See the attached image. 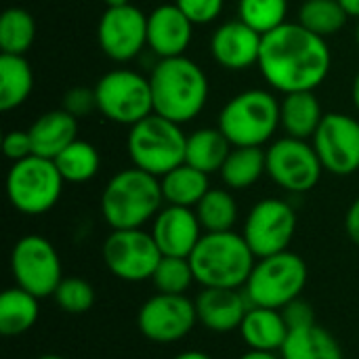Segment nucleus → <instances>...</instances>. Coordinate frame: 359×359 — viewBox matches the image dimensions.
Masks as SVG:
<instances>
[{
  "instance_id": "f257e3e1",
  "label": "nucleus",
  "mask_w": 359,
  "mask_h": 359,
  "mask_svg": "<svg viewBox=\"0 0 359 359\" xmlns=\"http://www.w3.org/2000/svg\"><path fill=\"white\" fill-rule=\"evenodd\" d=\"M332 55L326 38L309 32L299 21H286L263 34L257 67L265 82L288 95L316 90L328 78Z\"/></svg>"
},
{
  "instance_id": "f03ea898",
  "label": "nucleus",
  "mask_w": 359,
  "mask_h": 359,
  "mask_svg": "<svg viewBox=\"0 0 359 359\" xmlns=\"http://www.w3.org/2000/svg\"><path fill=\"white\" fill-rule=\"evenodd\" d=\"M154 114L177 124L196 120L208 101V78L204 69L189 57L160 59L149 74Z\"/></svg>"
},
{
  "instance_id": "7ed1b4c3",
  "label": "nucleus",
  "mask_w": 359,
  "mask_h": 359,
  "mask_svg": "<svg viewBox=\"0 0 359 359\" xmlns=\"http://www.w3.org/2000/svg\"><path fill=\"white\" fill-rule=\"evenodd\" d=\"M160 179L133 166L116 172L103 187L101 215L111 229H143L162 210Z\"/></svg>"
},
{
  "instance_id": "20e7f679",
  "label": "nucleus",
  "mask_w": 359,
  "mask_h": 359,
  "mask_svg": "<svg viewBox=\"0 0 359 359\" xmlns=\"http://www.w3.org/2000/svg\"><path fill=\"white\" fill-rule=\"evenodd\" d=\"M196 282L202 288H244L257 263L242 233H204L189 255Z\"/></svg>"
},
{
  "instance_id": "39448f33",
  "label": "nucleus",
  "mask_w": 359,
  "mask_h": 359,
  "mask_svg": "<svg viewBox=\"0 0 359 359\" xmlns=\"http://www.w3.org/2000/svg\"><path fill=\"white\" fill-rule=\"evenodd\" d=\"M217 126L233 147H263L280 128V101L265 88L242 90L223 105Z\"/></svg>"
},
{
  "instance_id": "423d86ee",
  "label": "nucleus",
  "mask_w": 359,
  "mask_h": 359,
  "mask_svg": "<svg viewBox=\"0 0 359 359\" xmlns=\"http://www.w3.org/2000/svg\"><path fill=\"white\" fill-rule=\"evenodd\" d=\"M185 147L187 135L181 124L158 114L130 126L126 137V151L133 166L158 179L185 162Z\"/></svg>"
},
{
  "instance_id": "0eeeda50",
  "label": "nucleus",
  "mask_w": 359,
  "mask_h": 359,
  "mask_svg": "<svg viewBox=\"0 0 359 359\" xmlns=\"http://www.w3.org/2000/svg\"><path fill=\"white\" fill-rule=\"evenodd\" d=\"M307 263L292 250H284L265 259H257L252 273L244 286L250 305L284 309L288 303L301 299L307 286Z\"/></svg>"
},
{
  "instance_id": "6e6552de",
  "label": "nucleus",
  "mask_w": 359,
  "mask_h": 359,
  "mask_svg": "<svg viewBox=\"0 0 359 359\" xmlns=\"http://www.w3.org/2000/svg\"><path fill=\"white\" fill-rule=\"evenodd\" d=\"M63 183L55 160L34 154L25 160L13 162L6 175V196L17 212L38 217L55 208Z\"/></svg>"
},
{
  "instance_id": "1a4fd4ad",
  "label": "nucleus",
  "mask_w": 359,
  "mask_h": 359,
  "mask_svg": "<svg viewBox=\"0 0 359 359\" xmlns=\"http://www.w3.org/2000/svg\"><path fill=\"white\" fill-rule=\"evenodd\" d=\"M97 109L114 124L135 126L154 114V97L149 76L128 67L103 74L95 84Z\"/></svg>"
},
{
  "instance_id": "9d476101",
  "label": "nucleus",
  "mask_w": 359,
  "mask_h": 359,
  "mask_svg": "<svg viewBox=\"0 0 359 359\" xmlns=\"http://www.w3.org/2000/svg\"><path fill=\"white\" fill-rule=\"evenodd\" d=\"M11 273L15 286L27 290L36 299L53 297L61 284L63 267L50 240L29 233L17 240L11 252Z\"/></svg>"
},
{
  "instance_id": "9b49d317",
  "label": "nucleus",
  "mask_w": 359,
  "mask_h": 359,
  "mask_svg": "<svg viewBox=\"0 0 359 359\" xmlns=\"http://www.w3.org/2000/svg\"><path fill=\"white\" fill-rule=\"evenodd\" d=\"M101 255L109 273L122 282L151 280L164 257L151 231L145 229H111Z\"/></svg>"
},
{
  "instance_id": "f8f14e48",
  "label": "nucleus",
  "mask_w": 359,
  "mask_h": 359,
  "mask_svg": "<svg viewBox=\"0 0 359 359\" xmlns=\"http://www.w3.org/2000/svg\"><path fill=\"white\" fill-rule=\"evenodd\" d=\"M267 175L269 179L290 194L311 191L324 172V166L311 145V141L282 137L267 149Z\"/></svg>"
},
{
  "instance_id": "ddd939ff",
  "label": "nucleus",
  "mask_w": 359,
  "mask_h": 359,
  "mask_svg": "<svg viewBox=\"0 0 359 359\" xmlns=\"http://www.w3.org/2000/svg\"><path fill=\"white\" fill-rule=\"evenodd\" d=\"M297 231L294 208L280 198H265L257 202L244 221V240L257 259H265L288 250Z\"/></svg>"
},
{
  "instance_id": "4468645a",
  "label": "nucleus",
  "mask_w": 359,
  "mask_h": 359,
  "mask_svg": "<svg viewBox=\"0 0 359 359\" xmlns=\"http://www.w3.org/2000/svg\"><path fill=\"white\" fill-rule=\"evenodd\" d=\"M311 145L326 172L349 177L359 170V120L351 114H326Z\"/></svg>"
},
{
  "instance_id": "2eb2a0df",
  "label": "nucleus",
  "mask_w": 359,
  "mask_h": 359,
  "mask_svg": "<svg viewBox=\"0 0 359 359\" xmlns=\"http://www.w3.org/2000/svg\"><path fill=\"white\" fill-rule=\"evenodd\" d=\"M139 330L151 343L168 345L185 339L198 324L196 303L185 294H154L137 316Z\"/></svg>"
},
{
  "instance_id": "dca6fc26",
  "label": "nucleus",
  "mask_w": 359,
  "mask_h": 359,
  "mask_svg": "<svg viewBox=\"0 0 359 359\" xmlns=\"http://www.w3.org/2000/svg\"><path fill=\"white\" fill-rule=\"evenodd\" d=\"M97 40L111 61H133L147 46V15L135 4L109 6L99 19Z\"/></svg>"
},
{
  "instance_id": "f3484780",
  "label": "nucleus",
  "mask_w": 359,
  "mask_h": 359,
  "mask_svg": "<svg viewBox=\"0 0 359 359\" xmlns=\"http://www.w3.org/2000/svg\"><path fill=\"white\" fill-rule=\"evenodd\" d=\"M261 44L263 34L252 29L242 19H231L212 32L210 55L221 67L229 72H244L259 63Z\"/></svg>"
},
{
  "instance_id": "a211bd4d",
  "label": "nucleus",
  "mask_w": 359,
  "mask_h": 359,
  "mask_svg": "<svg viewBox=\"0 0 359 359\" xmlns=\"http://www.w3.org/2000/svg\"><path fill=\"white\" fill-rule=\"evenodd\" d=\"M151 236L164 257L189 259L204 229L194 208L166 204L151 221Z\"/></svg>"
},
{
  "instance_id": "6ab92c4d",
  "label": "nucleus",
  "mask_w": 359,
  "mask_h": 359,
  "mask_svg": "<svg viewBox=\"0 0 359 359\" xmlns=\"http://www.w3.org/2000/svg\"><path fill=\"white\" fill-rule=\"evenodd\" d=\"M194 27L175 2L160 4L147 15V46L160 59L181 57L191 44Z\"/></svg>"
},
{
  "instance_id": "aec40b11",
  "label": "nucleus",
  "mask_w": 359,
  "mask_h": 359,
  "mask_svg": "<svg viewBox=\"0 0 359 359\" xmlns=\"http://www.w3.org/2000/svg\"><path fill=\"white\" fill-rule=\"evenodd\" d=\"M198 322L217 334L240 330L250 301L240 288H202L194 299Z\"/></svg>"
},
{
  "instance_id": "412c9836",
  "label": "nucleus",
  "mask_w": 359,
  "mask_h": 359,
  "mask_svg": "<svg viewBox=\"0 0 359 359\" xmlns=\"http://www.w3.org/2000/svg\"><path fill=\"white\" fill-rule=\"evenodd\" d=\"M288 332L290 328L284 320L282 309H269L257 305H250L240 326L242 341L246 343L248 349L255 351L280 353V349L288 339Z\"/></svg>"
},
{
  "instance_id": "4be33fe9",
  "label": "nucleus",
  "mask_w": 359,
  "mask_h": 359,
  "mask_svg": "<svg viewBox=\"0 0 359 359\" xmlns=\"http://www.w3.org/2000/svg\"><path fill=\"white\" fill-rule=\"evenodd\" d=\"M27 130L32 137L34 154L55 160L67 145L78 139V118L59 107L38 116Z\"/></svg>"
},
{
  "instance_id": "5701e85b",
  "label": "nucleus",
  "mask_w": 359,
  "mask_h": 359,
  "mask_svg": "<svg viewBox=\"0 0 359 359\" xmlns=\"http://www.w3.org/2000/svg\"><path fill=\"white\" fill-rule=\"evenodd\" d=\"M322 103L316 90L288 93L280 101V128L294 139L311 141L324 120Z\"/></svg>"
},
{
  "instance_id": "b1692460",
  "label": "nucleus",
  "mask_w": 359,
  "mask_h": 359,
  "mask_svg": "<svg viewBox=\"0 0 359 359\" xmlns=\"http://www.w3.org/2000/svg\"><path fill=\"white\" fill-rule=\"evenodd\" d=\"M233 145L223 135L219 126H206L198 128L187 135V147H185V162L206 175L221 172L229 151Z\"/></svg>"
},
{
  "instance_id": "393cba45",
  "label": "nucleus",
  "mask_w": 359,
  "mask_h": 359,
  "mask_svg": "<svg viewBox=\"0 0 359 359\" xmlns=\"http://www.w3.org/2000/svg\"><path fill=\"white\" fill-rule=\"evenodd\" d=\"M280 355L282 359H345L339 341L320 324L290 330Z\"/></svg>"
},
{
  "instance_id": "a878e982",
  "label": "nucleus",
  "mask_w": 359,
  "mask_h": 359,
  "mask_svg": "<svg viewBox=\"0 0 359 359\" xmlns=\"http://www.w3.org/2000/svg\"><path fill=\"white\" fill-rule=\"evenodd\" d=\"M210 175L189 166L183 162L181 166L172 168L164 177H160L162 185V196L164 204L170 206H185V208H196L198 202L208 194L210 189Z\"/></svg>"
},
{
  "instance_id": "bb28decb",
  "label": "nucleus",
  "mask_w": 359,
  "mask_h": 359,
  "mask_svg": "<svg viewBox=\"0 0 359 359\" xmlns=\"http://www.w3.org/2000/svg\"><path fill=\"white\" fill-rule=\"evenodd\" d=\"M34 90V72L25 55H0V109L21 107Z\"/></svg>"
},
{
  "instance_id": "cd10ccee",
  "label": "nucleus",
  "mask_w": 359,
  "mask_h": 359,
  "mask_svg": "<svg viewBox=\"0 0 359 359\" xmlns=\"http://www.w3.org/2000/svg\"><path fill=\"white\" fill-rule=\"evenodd\" d=\"M40 299L27 290L13 286L0 294V332L4 337H19L34 328L40 316Z\"/></svg>"
},
{
  "instance_id": "c85d7f7f",
  "label": "nucleus",
  "mask_w": 359,
  "mask_h": 359,
  "mask_svg": "<svg viewBox=\"0 0 359 359\" xmlns=\"http://www.w3.org/2000/svg\"><path fill=\"white\" fill-rule=\"evenodd\" d=\"M267 172V154L263 147H233L221 168V179L231 191L252 187Z\"/></svg>"
},
{
  "instance_id": "c756f323",
  "label": "nucleus",
  "mask_w": 359,
  "mask_h": 359,
  "mask_svg": "<svg viewBox=\"0 0 359 359\" xmlns=\"http://www.w3.org/2000/svg\"><path fill=\"white\" fill-rule=\"evenodd\" d=\"M194 210L200 219L204 233L233 231V225L238 221V202L231 189L223 187H210Z\"/></svg>"
},
{
  "instance_id": "7c9ffc66",
  "label": "nucleus",
  "mask_w": 359,
  "mask_h": 359,
  "mask_svg": "<svg viewBox=\"0 0 359 359\" xmlns=\"http://www.w3.org/2000/svg\"><path fill=\"white\" fill-rule=\"evenodd\" d=\"M349 17L351 15L341 0H303L297 21L309 32L328 40L347 25Z\"/></svg>"
},
{
  "instance_id": "2f4dec72",
  "label": "nucleus",
  "mask_w": 359,
  "mask_h": 359,
  "mask_svg": "<svg viewBox=\"0 0 359 359\" xmlns=\"http://www.w3.org/2000/svg\"><path fill=\"white\" fill-rule=\"evenodd\" d=\"M55 164L65 183H86L97 177L101 168V156L93 143L76 139L55 158Z\"/></svg>"
},
{
  "instance_id": "473e14b6",
  "label": "nucleus",
  "mask_w": 359,
  "mask_h": 359,
  "mask_svg": "<svg viewBox=\"0 0 359 359\" xmlns=\"http://www.w3.org/2000/svg\"><path fill=\"white\" fill-rule=\"evenodd\" d=\"M36 40V21L29 11L11 6L0 17V48L6 55H25Z\"/></svg>"
},
{
  "instance_id": "72a5a7b5",
  "label": "nucleus",
  "mask_w": 359,
  "mask_h": 359,
  "mask_svg": "<svg viewBox=\"0 0 359 359\" xmlns=\"http://www.w3.org/2000/svg\"><path fill=\"white\" fill-rule=\"evenodd\" d=\"M288 0H238V19L259 34H269L288 19Z\"/></svg>"
},
{
  "instance_id": "f704fd0d",
  "label": "nucleus",
  "mask_w": 359,
  "mask_h": 359,
  "mask_svg": "<svg viewBox=\"0 0 359 359\" xmlns=\"http://www.w3.org/2000/svg\"><path fill=\"white\" fill-rule=\"evenodd\" d=\"M154 286L162 294H185L196 282L189 259L183 257H162L154 278Z\"/></svg>"
},
{
  "instance_id": "c9c22d12",
  "label": "nucleus",
  "mask_w": 359,
  "mask_h": 359,
  "mask_svg": "<svg viewBox=\"0 0 359 359\" xmlns=\"http://www.w3.org/2000/svg\"><path fill=\"white\" fill-rule=\"evenodd\" d=\"M53 299L61 311H65L69 316H82V313L90 311V307L95 305V290L86 280L67 276L57 286Z\"/></svg>"
},
{
  "instance_id": "e433bc0d",
  "label": "nucleus",
  "mask_w": 359,
  "mask_h": 359,
  "mask_svg": "<svg viewBox=\"0 0 359 359\" xmlns=\"http://www.w3.org/2000/svg\"><path fill=\"white\" fill-rule=\"evenodd\" d=\"M194 25H208L223 13L225 0H175Z\"/></svg>"
},
{
  "instance_id": "4c0bfd02",
  "label": "nucleus",
  "mask_w": 359,
  "mask_h": 359,
  "mask_svg": "<svg viewBox=\"0 0 359 359\" xmlns=\"http://www.w3.org/2000/svg\"><path fill=\"white\" fill-rule=\"evenodd\" d=\"M61 109H65L67 114H72L74 118H84L88 114H93L97 109V95L95 88H86V86H74L69 90H65L63 99H61Z\"/></svg>"
},
{
  "instance_id": "58836bf2",
  "label": "nucleus",
  "mask_w": 359,
  "mask_h": 359,
  "mask_svg": "<svg viewBox=\"0 0 359 359\" xmlns=\"http://www.w3.org/2000/svg\"><path fill=\"white\" fill-rule=\"evenodd\" d=\"M2 149H4V156L11 160V162H19V160H25L29 156H34V145H32V137H29V130H8L2 139Z\"/></svg>"
},
{
  "instance_id": "ea45409f",
  "label": "nucleus",
  "mask_w": 359,
  "mask_h": 359,
  "mask_svg": "<svg viewBox=\"0 0 359 359\" xmlns=\"http://www.w3.org/2000/svg\"><path fill=\"white\" fill-rule=\"evenodd\" d=\"M284 320L288 324L290 330H297V328H305V326H311V324H318L316 322V313H313V307L303 301V299H297L292 303H288L284 309Z\"/></svg>"
},
{
  "instance_id": "a19ab883",
  "label": "nucleus",
  "mask_w": 359,
  "mask_h": 359,
  "mask_svg": "<svg viewBox=\"0 0 359 359\" xmlns=\"http://www.w3.org/2000/svg\"><path fill=\"white\" fill-rule=\"evenodd\" d=\"M345 231L349 236V240L359 246V196L351 202V206L347 208V215H345Z\"/></svg>"
},
{
  "instance_id": "79ce46f5",
  "label": "nucleus",
  "mask_w": 359,
  "mask_h": 359,
  "mask_svg": "<svg viewBox=\"0 0 359 359\" xmlns=\"http://www.w3.org/2000/svg\"><path fill=\"white\" fill-rule=\"evenodd\" d=\"M238 359H282V355L271 353V351H255V349H248L244 355H240Z\"/></svg>"
},
{
  "instance_id": "37998d69",
  "label": "nucleus",
  "mask_w": 359,
  "mask_h": 359,
  "mask_svg": "<svg viewBox=\"0 0 359 359\" xmlns=\"http://www.w3.org/2000/svg\"><path fill=\"white\" fill-rule=\"evenodd\" d=\"M172 359H215V358H210V355H208V353H204V351H183V353L175 355Z\"/></svg>"
},
{
  "instance_id": "c03bdc74",
  "label": "nucleus",
  "mask_w": 359,
  "mask_h": 359,
  "mask_svg": "<svg viewBox=\"0 0 359 359\" xmlns=\"http://www.w3.org/2000/svg\"><path fill=\"white\" fill-rule=\"evenodd\" d=\"M341 4L347 8V13L351 17H358L359 19V0H341Z\"/></svg>"
},
{
  "instance_id": "a18cd8bd",
  "label": "nucleus",
  "mask_w": 359,
  "mask_h": 359,
  "mask_svg": "<svg viewBox=\"0 0 359 359\" xmlns=\"http://www.w3.org/2000/svg\"><path fill=\"white\" fill-rule=\"evenodd\" d=\"M351 97H353V105L359 114V72L355 74V80H353V86H351Z\"/></svg>"
},
{
  "instance_id": "49530a36",
  "label": "nucleus",
  "mask_w": 359,
  "mask_h": 359,
  "mask_svg": "<svg viewBox=\"0 0 359 359\" xmlns=\"http://www.w3.org/2000/svg\"><path fill=\"white\" fill-rule=\"evenodd\" d=\"M105 4L109 8V6H126V4H133V2L130 0H105Z\"/></svg>"
},
{
  "instance_id": "de8ad7c7",
  "label": "nucleus",
  "mask_w": 359,
  "mask_h": 359,
  "mask_svg": "<svg viewBox=\"0 0 359 359\" xmlns=\"http://www.w3.org/2000/svg\"><path fill=\"white\" fill-rule=\"evenodd\" d=\"M36 359H67V358H63V355H53V353H48V355H40V358H36Z\"/></svg>"
},
{
  "instance_id": "09e8293b",
  "label": "nucleus",
  "mask_w": 359,
  "mask_h": 359,
  "mask_svg": "<svg viewBox=\"0 0 359 359\" xmlns=\"http://www.w3.org/2000/svg\"><path fill=\"white\" fill-rule=\"evenodd\" d=\"M355 42H358V48H359V21H358V27H355Z\"/></svg>"
}]
</instances>
